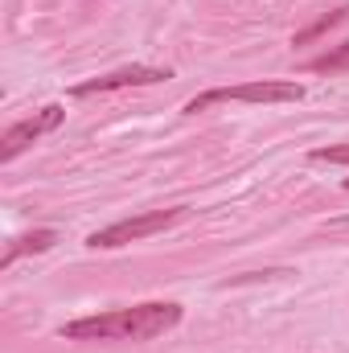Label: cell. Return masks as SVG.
Wrapping results in <instances>:
<instances>
[{
    "mask_svg": "<svg viewBox=\"0 0 349 353\" xmlns=\"http://www.w3.org/2000/svg\"><path fill=\"white\" fill-rule=\"evenodd\" d=\"M177 325H181V304H173V300H152V304L115 308V312H103V316L70 321L58 333L66 341H152V337L169 333Z\"/></svg>",
    "mask_w": 349,
    "mask_h": 353,
    "instance_id": "obj_1",
    "label": "cell"
},
{
    "mask_svg": "<svg viewBox=\"0 0 349 353\" xmlns=\"http://www.w3.org/2000/svg\"><path fill=\"white\" fill-rule=\"evenodd\" d=\"M304 87L300 83H279V79H267V83H243V87H214L197 99L185 103V115H197L214 103H300Z\"/></svg>",
    "mask_w": 349,
    "mask_h": 353,
    "instance_id": "obj_2",
    "label": "cell"
},
{
    "mask_svg": "<svg viewBox=\"0 0 349 353\" xmlns=\"http://www.w3.org/2000/svg\"><path fill=\"white\" fill-rule=\"evenodd\" d=\"M185 218V205H173V210H152V214H140V218H123L115 226H103L87 239L90 251H115V247H128L136 239H148V234H161L169 230L173 222Z\"/></svg>",
    "mask_w": 349,
    "mask_h": 353,
    "instance_id": "obj_3",
    "label": "cell"
},
{
    "mask_svg": "<svg viewBox=\"0 0 349 353\" xmlns=\"http://www.w3.org/2000/svg\"><path fill=\"white\" fill-rule=\"evenodd\" d=\"M62 119H66V111H62L58 103H46V107H41V111H33L29 119L8 123V128H4V136H0V161L21 157L33 140H41V136H50L54 128H62Z\"/></svg>",
    "mask_w": 349,
    "mask_h": 353,
    "instance_id": "obj_4",
    "label": "cell"
},
{
    "mask_svg": "<svg viewBox=\"0 0 349 353\" xmlns=\"http://www.w3.org/2000/svg\"><path fill=\"white\" fill-rule=\"evenodd\" d=\"M165 79H173V70H161V66H123V70H111L103 79L79 83L70 94L87 99V94H107V90H123V87H152V83H165Z\"/></svg>",
    "mask_w": 349,
    "mask_h": 353,
    "instance_id": "obj_5",
    "label": "cell"
},
{
    "mask_svg": "<svg viewBox=\"0 0 349 353\" xmlns=\"http://www.w3.org/2000/svg\"><path fill=\"white\" fill-rule=\"evenodd\" d=\"M54 243H58V230H29V234L12 239V243L4 247V255H0V267L8 271V267L17 263L21 255H41V251H50Z\"/></svg>",
    "mask_w": 349,
    "mask_h": 353,
    "instance_id": "obj_6",
    "label": "cell"
},
{
    "mask_svg": "<svg viewBox=\"0 0 349 353\" xmlns=\"http://www.w3.org/2000/svg\"><path fill=\"white\" fill-rule=\"evenodd\" d=\"M341 21H349V4H337V8H329V12H321L317 21H308L304 29H296V37H292V46H308V41H317V37H325L329 29H337Z\"/></svg>",
    "mask_w": 349,
    "mask_h": 353,
    "instance_id": "obj_7",
    "label": "cell"
},
{
    "mask_svg": "<svg viewBox=\"0 0 349 353\" xmlns=\"http://www.w3.org/2000/svg\"><path fill=\"white\" fill-rule=\"evenodd\" d=\"M304 70H312V74H337V70H349V41H341L337 50H329V54H321V58H312Z\"/></svg>",
    "mask_w": 349,
    "mask_h": 353,
    "instance_id": "obj_8",
    "label": "cell"
},
{
    "mask_svg": "<svg viewBox=\"0 0 349 353\" xmlns=\"http://www.w3.org/2000/svg\"><path fill=\"white\" fill-rule=\"evenodd\" d=\"M308 157H312V161H321V165H349V144H329V148H312Z\"/></svg>",
    "mask_w": 349,
    "mask_h": 353,
    "instance_id": "obj_9",
    "label": "cell"
},
{
    "mask_svg": "<svg viewBox=\"0 0 349 353\" xmlns=\"http://www.w3.org/2000/svg\"><path fill=\"white\" fill-rule=\"evenodd\" d=\"M346 189H349V176H346Z\"/></svg>",
    "mask_w": 349,
    "mask_h": 353,
    "instance_id": "obj_10",
    "label": "cell"
}]
</instances>
